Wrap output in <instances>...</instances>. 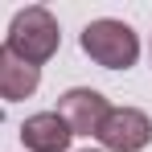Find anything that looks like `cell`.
<instances>
[{"label":"cell","mask_w":152,"mask_h":152,"mask_svg":"<svg viewBox=\"0 0 152 152\" xmlns=\"http://www.w3.org/2000/svg\"><path fill=\"white\" fill-rule=\"evenodd\" d=\"M37 86H41V66H33L25 58H17L8 45H0V99H12V103L29 99Z\"/></svg>","instance_id":"8992f818"},{"label":"cell","mask_w":152,"mask_h":152,"mask_svg":"<svg viewBox=\"0 0 152 152\" xmlns=\"http://www.w3.org/2000/svg\"><path fill=\"white\" fill-rule=\"evenodd\" d=\"M21 140L29 152H66L70 148V127L62 124L58 111H37L21 124Z\"/></svg>","instance_id":"5b68a950"},{"label":"cell","mask_w":152,"mask_h":152,"mask_svg":"<svg viewBox=\"0 0 152 152\" xmlns=\"http://www.w3.org/2000/svg\"><path fill=\"white\" fill-rule=\"evenodd\" d=\"M107 111H111V103L91 86H74V91H66L58 99V115L70 127V136H95L103 127V119H107Z\"/></svg>","instance_id":"277c9868"},{"label":"cell","mask_w":152,"mask_h":152,"mask_svg":"<svg viewBox=\"0 0 152 152\" xmlns=\"http://www.w3.org/2000/svg\"><path fill=\"white\" fill-rule=\"evenodd\" d=\"M78 41H82V53H86L91 62L107 66V70H127V66H136V58H140L136 29L127 25V21H115V17L91 21V25L82 29Z\"/></svg>","instance_id":"6da1fadb"},{"label":"cell","mask_w":152,"mask_h":152,"mask_svg":"<svg viewBox=\"0 0 152 152\" xmlns=\"http://www.w3.org/2000/svg\"><path fill=\"white\" fill-rule=\"evenodd\" d=\"M86 152H95V148H86Z\"/></svg>","instance_id":"52a82bcc"},{"label":"cell","mask_w":152,"mask_h":152,"mask_svg":"<svg viewBox=\"0 0 152 152\" xmlns=\"http://www.w3.org/2000/svg\"><path fill=\"white\" fill-rule=\"evenodd\" d=\"M95 136L103 140L107 152H140L152 140V119L144 111H136V107H111Z\"/></svg>","instance_id":"3957f363"},{"label":"cell","mask_w":152,"mask_h":152,"mask_svg":"<svg viewBox=\"0 0 152 152\" xmlns=\"http://www.w3.org/2000/svg\"><path fill=\"white\" fill-rule=\"evenodd\" d=\"M58 41H62V33H58L53 12L41 8V4H33V8H21V12L12 17V25H8V41H4V45L17 53V58L41 66V62H50L53 53H58Z\"/></svg>","instance_id":"7a4b0ae2"}]
</instances>
